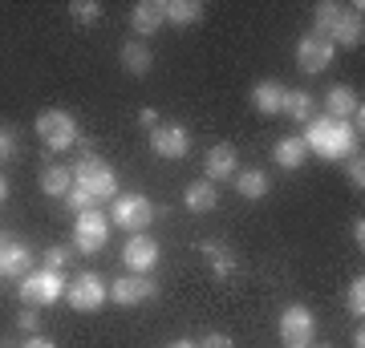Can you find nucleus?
I'll return each instance as SVG.
<instances>
[{
	"mask_svg": "<svg viewBox=\"0 0 365 348\" xmlns=\"http://www.w3.org/2000/svg\"><path fill=\"white\" fill-rule=\"evenodd\" d=\"M150 146H155V154L163 158H187L191 154V130L187 126H155L150 130Z\"/></svg>",
	"mask_w": 365,
	"mask_h": 348,
	"instance_id": "nucleus-13",
	"label": "nucleus"
},
{
	"mask_svg": "<svg viewBox=\"0 0 365 348\" xmlns=\"http://www.w3.org/2000/svg\"><path fill=\"white\" fill-rule=\"evenodd\" d=\"M163 0H138L134 4V13H130V25H134V33L138 37H150V33H158L163 28Z\"/></svg>",
	"mask_w": 365,
	"mask_h": 348,
	"instance_id": "nucleus-18",
	"label": "nucleus"
},
{
	"mask_svg": "<svg viewBox=\"0 0 365 348\" xmlns=\"http://www.w3.org/2000/svg\"><path fill=\"white\" fill-rule=\"evenodd\" d=\"M106 296L114 300L118 308H134V304H146V300L158 296V284L146 280V275H122L114 284H106Z\"/></svg>",
	"mask_w": 365,
	"mask_h": 348,
	"instance_id": "nucleus-9",
	"label": "nucleus"
},
{
	"mask_svg": "<svg viewBox=\"0 0 365 348\" xmlns=\"http://www.w3.org/2000/svg\"><path fill=\"white\" fill-rule=\"evenodd\" d=\"M325 110H329V117H337V122H349V117L361 110V102H357V93H353L349 85H333V90L325 93Z\"/></svg>",
	"mask_w": 365,
	"mask_h": 348,
	"instance_id": "nucleus-20",
	"label": "nucleus"
},
{
	"mask_svg": "<svg viewBox=\"0 0 365 348\" xmlns=\"http://www.w3.org/2000/svg\"><path fill=\"white\" fill-rule=\"evenodd\" d=\"M16 158V130L13 126H0V162Z\"/></svg>",
	"mask_w": 365,
	"mask_h": 348,
	"instance_id": "nucleus-30",
	"label": "nucleus"
},
{
	"mask_svg": "<svg viewBox=\"0 0 365 348\" xmlns=\"http://www.w3.org/2000/svg\"><path fill=\"white\" fill-rule=\"evenodd\" d=\"M138 122H143L146 130H155V126H158V114L150 110V105H143V110H138Z\"/></svg>",
	"mask_w": 365,
	"mask_h": 348,
	"instance_id": "nucleus-36",
	"label": "nucleus"
},
{
	"mask_svg": "<svg viewBox=\"0 0 365 348\" xmlns=\"http://www.w3.org/2000/svg\"><path fill=\"white\" fill-rule=\"evenodd\" d=\"M199 251H203V255H207V259H215V255H220V251H223V247L215 243V239H203V243H199Z\"/></svg>",
	"mask_w": 365,
	"mask_h": 348,
	"instance_id": "nucleus-37",
	"label": "nucleus"
},
{
	"mask_svg": "<svg viewBox=\"0 0 365 348\" xmlns=\"http://www.w3.org/2000/svg\"><path fill=\"white\" fill-rule=\"evenodd\" d=\"M73 186L90 191L98 203H102V199H114L118 194V170L110 167L102 154H81V162L73 167Z\"/></svg>",
	"mask_w": 365,
	"mask_h": 348,
	"instance_id": "nucleus-2",
	"label": "nucleus"
},
{
	"mask_svg": "<svg viewBox=\"0 0 365 348\" xmlns=\"http://www.w3.org/2000/svg\"><path fill=\"white\" fill-rule=\"evenodd\" d=\"M337 16H341V4H333V0H321L317 4V37H333V28H337Z\"/></svg>",
	"mask_w": 365,
	"mask_h": 348,
	"instance_id": "nucleus-26",
	"label": "nucleus"
},
{
	"mask_svg": "<svg viewBox=\"0 0 365 348\" xmlns=\"http://www.w3.org/2000/svg\"><path fill=\"white\" fill-rule=\"evenodd\" d=\"M69 13H73L78 25H93V21L102 16V4H98V0H73V4H69Z\"/></svg>",
	"mask_w": 365,
	"mask_h": 348,
	"instance_id": "nucleus-27",
	"label": "nucleus"
},
{
	"mask_svg": "<svg viewBox=\"0 0 365 348\" xmlns=\"http://www.w3.org/2000/svg\"><path fill=\"white\" fill-rule=\"evenodd\" d=\"M16 324H21V332L37 336V328H41V316H37V308H25L21 316H16Z\"/></svg>",
	"mask_w": 365,
	"mask_h": 348,
	"instance_id": "nucleus-33",
	"label": "nucleus"
},
{
	"mask_svg": "<svg viewBox=\"0 0 365 348\" xmlns=\"http://www.w3.org/2000/svg\"><path fill=\"white\" fill-rule=\"evenodd\" d=\"M203 170H207V182L235 179V170H240V158H235V146H227V142L211 146V150H207V158H203Z\"/></svg>",
	"mask_w": 365,
	"mask_h": 348,
	"instance_id": "nucleus-15",
	"label": "nucleus"
},
{
	"mask_svg": "<svg viewBox=\"0 0 365 348\" xmlns=\"http://www.w3.org/2000/svg\"><path fill=\"white\" fill-rule=\"evenodd\" d=\"M110 223L118 227H126V231H146L150 223H155V203L146 199V194H114V211H110Z\"/></svg>",
	"mask_w": 365,
	"mask_h": 348,
	"instance_id": "nucleus-5",
	"label": "nucleus"
},
{
	"mask_svg": "<svg viewBox=\"0 0 365 348\" xmlns=\"http://www.w3.org/2000/svg\"><path fill=\"white\" fill-rule=\"evenodd\" d=\"M106 300V280H98L93 271H81L73 284H66V304L73 312H98Z\"/></svg>",
	"mask_w": 365,
	"mask_h": 348,
	"instance_id": "nucleus-8",
	"label": "nucleus"
},
{
	"mask_svg": "<svg viewBox=\"0 0 365 348\" xmlns=\"http://www.w3.org/2000/svg\"><path fill=\"white\" fill-rule=\"evenodd\" d=\"M345 304H349L353 316H361V312H365V280H361V275L349 284V292H345Z\"/></svg>",
	"mask_w": 365,
	"mask_h": 348,
	"instance_id": "nucleus-29",
	"label": "nucleus"
},
{
	"mask_svg": "<svg viewBox=\"0 0 365 348\" xmlns=\"http://www.w3.org/2000/svg\"><path fill=\"white\" fill-rule=\"evenodd\" d=\"M4 199H9V182L0 179V203H4Z\"/></svg>",
	"mask_w": 365,
	"mask_h": 348,
	"instance_id": "nucleus-42",
	"label": "nucleus"
},
{
	"mask_svg": "<svg viewBox=\"0 0 365 348\" xmlns=\"http://www.w3.org/2000/svg\"><path fill=\"white\" fill-rule=\"evenodd\" d=\"M280 114H288L292 122H313V97H309L304 90H288Z\"/></svg>",
	"mask_w": 365,
	"mask_h": 348,
	"instance_id": "nucleus-25",
	"label": "nucleus"
},
{
	"mask_svg": "<svg viewBox=\"0 0 365 348\" xmlns=\"http://www.w3.org/2000/svg\"><path fill=\"white\" fill-rule=\"evenodd\" d=\"M317 336V316L304 304H288L284 312H280V340H284L288 348H309Z\"/></svg>",
	"mask_w": 365,
	"mask_h": 348,
	"instance_id": "nucleus-7",
	"label": "nucleus"
},
{
	"mask_svg": "<svg viewBox=\"0 0 365 348\" xmlns=\"http://www.w3.org/2000/svg\"><path fill=\"white\" fill-rule=\"evenodd\" d=\"M309 348H333V344H309Z\"/></svg>",
	"mask_w": 365,
	"mask_h": 348,
	"instance_id": "nucleus-43",
	"label": "nucleus"
},
{
	"mask_svg": "<svg viewBox=\"0 0 365 348\" xmlns=\"http://www.w3.org/2000/svg\"><path fill=\"white\" fill-rule=\"evenodd\" d=\"M361 4H341V16H337V28H333V37H329V45L333 49H357L365 41V28H361Z\"/></svg>",
	"mask_w": 365,
	"mask_h": 348,
	"instance_id": "nucleus-14",
	"label": "nucleus"
},
{
	"mask_svg": "<svg viewBox=\"0 0 365 348\" xmlns=\"http://www.w3.org/2000/svg\"><path fill=\"white\" fill-rule=\"evenodd\" d=\"M66 247H45V255H41V268H53V271H61L66 268Z\"/></svg>",
	"mask_w": 365,
	"mask_h": 348,
	"instance_id": "nucleus-32",
	"label": "nucleus"
},
{
	"mask_svg": "<svg viewBox=\"0 0 365 348\" xmlns=\"http://www.w3.org/2000/svg\"><path fill=\"white\" fill-rule=\"evenodd\" d=\"M21 348H57V344H53V340H45V336H29Z\"/></svg>",
	"mask_w": 365,
	"mask_h": 348,
	"instance_id": "nucleus-38",
	"label": "nucleus"
},
{
	"mask_svg": "<svg viewBox=\"0 0 365 348\" xmlns=\"http://www.w3.org/2000/svg\"><path fill=\"white\" fill-rule=\"evenodd\" d=\"M333 45H329L325 37H317V33H304V37L297 41V65H300V73H325L329 65H333Z\"/></svg>",
	"mask_w": 365,
	"mask_h": 348,
	"instance_id": "nucleus-10",
	"label": "nucleus"
},
{
	"mask_svg": "<svg viewBox=\"0 0 365 348\" xmlns=\"http://www.w3.org/2000/svg\"><path fill=\"white\" fill-rule=\"evenodd\" d=\"M353 348H365V332H361V328L353 332Z\"/></svg>",
	"mask_w": 365,
	"mask_h": 348,
	"instance_id": "nucleus-40",
	"label": "nucleus"
},
{
	"mask_svg": "<svg viewBox=\"0 0 365 348\" xmlns=\"http://www.w3.org/2000/svg\"><path fill=\"white\" fill-rule=\"evenodd\" d=\"M195 348H232V336H227V332H207Z\"/></svg>",
	"mask_w": 365,
	"mask_h": 348,
	"instance_id": "nucleus-35",
	"label": "nucleus"
},
{
	"mask_svg": "<svg viewBox=\"0 0 365 348\" xmlns=\"http://www.w3.org/2000/svg\"><path fill=\"white\" fill-rule=\"evenodd\" d=\"M16 292H21V300H25L29 308H49V304H57V300L66 296V275L53 268H33L16 284Z\"/></svg>",
	"mask_w": 365,
	"mask_h": 348,
	"instance_id": "nucleus-3",
	"label": "nucleus"
},
{
	"mask_svg": "<svg viewBox=\"0 0 365 348\" xmlns=\"http://www.w3.org/2000/svg\"><path fill=\"white\" fill-rule=\"evenodd\" d=\"M272 158H276V167L297 170V167H304L309 146H304V138H300V134H288V138H280V142L272 146Z\"/></svg>",
	"mask_w": 365,
	"mask_h": 348,
	"instance_id": "nucleus-19",
	"label": "nucleus"
},
{
	"mask_svg": "<svg viewBox=\"0 0 365 348\" xmlns=\"http://www.w3.org/2000/svg\"><path fill=\"white\" fill-rule=\"evenodd\" d=\"M284 85H280V81H256V85H252V105H256V110H260V114H268V117H276L280 114V110H284Z\"/></svg>",
	"mask_w": 365,
	"mask_h": 348,
	"instance_id": "nucleus-17",
	"label": "nucleus"
},
{
	"mask_svg": "<svg viewBox=\"0 0 365 348\" xmlns=\"http://www.w3.org/2000/svg\"><path fill=\"white\" fill-rule=\"evenodd\" d=\"M232 271H235V259L227 255V251H220V255L211 259V275H215V280H227Z\"/></svg>",
	"mask_w": 365,
	"mask_h": 348,
	"instance_id": "nucleus-31",
	"label": "nucleus"
},
{
	"mask_svg": "<svg viewBox=\"0 0 365 348\" xmlns=\"http://www.w3.org/2000/svg\"><path fill=\"white\" fill-rule=\"evenodd\" d=\"M163 16H167L170 25L187 28L203 16V4H199V0H167V4H163Z\"/></svg>",
	"mask_w": 365,
	"mask_h": 348,
	"instance_id": "nucleus-22",
	"label": "nucleus"
},
{
	"mask_svg": "<svg viewBox=\"0 0 365 348\" xmlns=\"http://www.w3.org/2000/svg\"><path fill=\"white\" fill-rule=\"evenodd\" d=\"M167 348H195V344H191V340H170Z\"/></svg>",
	"mask_w": 365,
	"mask_h": 348,
	"instance_id": "nucleus-41",
	"label": "nucleus"
},
{
	"mask_svg": "<svg viewBox=\"0 0 365 348\" xmlns=\"http://www.w3.org/2000/svg\"><path fill=\"white\" fill-rule=\"evenodd\" d=\"M69 186H73V170H66V167H45V170H41V191H45V194L66 199Z\"/></svg>",
	"mask_w": 365,
	"mask_h": 348,
	"instance_id": "nucleus-23",
	"label": "nucleus"
},
{
	"mask_svg": "<svg viewBox=\"0 0 365 348\" xmlns=\"http://www.w3.org/2000/svg\"><path fill=\"white\" fill-rule=\"evenodd\" d=\"M235 191L244 194V199H264L268 194V174L264 170H235Z\"/></svg>",
	"mask_w": 365,
	"mask_h": 348,
	"instance_id": "nucleus-24",
	"label": "nucleus"
},
{
	"mask_svg": "<svg viewBox=\"0 0 365 348\" xmlns=\"http://www.w3.org/2000/svg\"><path fill=\"white\" fill-rule=\"evenodd\" d=\"M33 271V251H29L25 239L16 235H4L0 239V280H25Z\"/></svg>",
	"mask_w": 365,
	"mask_h": 348,
	"instance_id": "nucleus-11",
	"label": "nucleus"
},
{
	"mask_svg": "<svg viewBox=\"0 0 365 348\" xmlns=\"http://www.w3.org/2000/svg\"><path fill=\"white\" fill-rule=\"evenodd\" d=\"M66 206L73 211V215H86V211H93V206H98V199H93L90 191H81V186H69V194H66Z\"/></svg>",
	"mask_w": 365,
	"mask_h": 348,
	"instance_id": "nucleus-28",
	"label": "nucleus"
},
{
	"mask_svg": "<svg viewBox=\"0 0 365 348\" xmlns=\"http://www.w3.org/2000/svg\"><path fill=\"white\" fill-rule=\"evenodd\" d=\"M353 239H357V247H361V243H365V223H361V219L353 223Z\"/></svg>",
	"mask_w": 365,
	"mask_h": 348,
	"instance_id": "nucleus-39",
	"label": "nucleus"
},
{
	"mask_svg": "<svg viewBox=\"0 0 365 348\" xmlns=\"http://www.w3.org/2000/svg\"><path fill=\"white\" fill-rule=\"evenodd\" d=\"M37 138L49 150H69V146H78V122L73 114L66 110H41L37 114Z\"/></svg>",
	"mask_w": 365,
	"mask_h": 348,
	"instance_id": "nucleus-4",
	"label": "nucleus"
},
{
	"mask_svg": "<svg viewBox=\"0 0 365 348\" xmlns=\"http://www.w3.org/2000/svg\"><path fill=\"white\" fill-rule=\"evenodd\" d=\"M182 206H187V211H195V215L215 211V206H220V191H215V182H207V179L187 182V191H182Z\"/></svg>",
	"mask_w": 365,
	"mask_h": 348,
	"instance_id": "nucleus-16",
	"label": "nucleus"
},
{
	"mask_svg": "<svg viewBox=\"0 0 365 348\" xmlns=\"http://www.w3.org/2000/svg\"><path fill=\"white\" fill-rule=\"evenodd\" d=\"M122 259H126V268H130L134 275H146V271H155V268H158V259H163V247H158V239H150L146 231H138V235H130V243H126Z\"/></svg>",
	"mask_w": 365,
	"mask_h": 348,
	"instance_id": "nucleus-12",
	"label": "nucleus"
},
{
	"mask_svg": "<svg viewBox=\"0 0 365 348\" xmlns=\"http://www.w3.org/2000/svg\"><path fill=\"white\" fill-rule=\"evenodd\" d=\"M150 65H155V53L146 49L143 41H126V45H122V69H126L130 78H146Z\"/></svg>",
	"mask_w": 365,
	"mask_h": 348,
	"instance_id": "nucleus-21",
	"label": "nucleus"
},
{
	"mask_svg": "<svg viewBox=\"0 0 365 348\" xmlns=\"http://www.w3.org/2000/svg\"><path fill=\"white\" fill-rule=\"evenodd\" d=\"M345 170H349L353 191H361V186H365V162H361V158H349V167H345Z\"/></svg>",
	"mask_w": 365,
	"mask_h": 348,
	"instance_id": "nucleus-34",
	"label": "nucleus"
},
{
	"mask_svg": "<svg viewBox=\"0 0 365 348\" xmlns=\"http://www.w3.org/2000/svg\"><path fill=\"white\" fill-rule=\"evenodd\" d=\"M106 239H110V219H106L98 206L73 219V247H78L81 255H98L106 247Z\"/></svg>",
	"mask_w": 365,
	"mask_h": 348,
	"instance_id": "nucleus-6",
	"label": "nucleus"
},
{
	"mask_svg": "<svg viewBox=\"0 0 365 348\" xmlns=\"http://www.w3.org/2000/svg\"><path fill=\"white\" fill-rule=\"evenodd\" d=\"M300 138H304V146H309V154H321V158H329V162L349 158L353 142H357L353 126L349 122H337V117H313Z\"/></svg>",
	"mask_w": 365,
	"mask_h": 348,
	"instance_id": "nucleus-1",
	"label": "nucleus"
}]
</instances>
